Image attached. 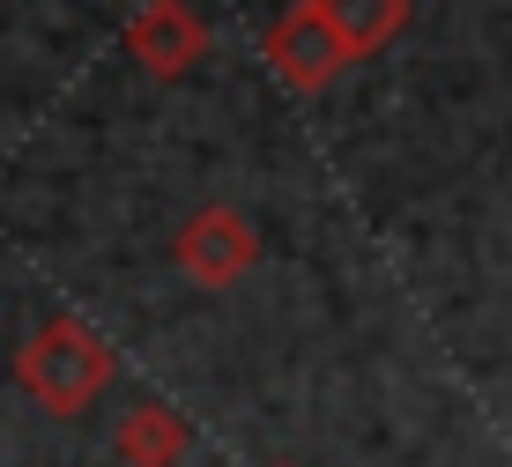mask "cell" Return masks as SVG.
<instances>
[{"instance_id":"obj_1","label":"cell","mask_w":512,"mask_h":467,"mask_svg":"<svg viewBox=\"0 0 512 467\" xmlns=\"http://www.w3.org/2000/svg\"><path fill=\"white\" fill-rule=\"evenodd\" d=\"M112 371H119L112 341H104L97 327H82V319H52V327H38L23 341V356H15L23 393L38 408H52V416H82V408L112 386Z\"/></svg>"},{"instance_id":"obj_4","label":"cell","mask_w":512,"mask_h":467,"mask_svg":"<svg viewBox=\"0 0 512 467\" xmlns=\"http://www.w3.org/2000/svg\"><path fill=\"white\" fill-rule=\"evenodd\" d=\"M127 52L149 67L156 82H179L186 67L208 52V30H201V15H193L186 0H149V8L127 23Z\"/></svg>"},{"instance_id":"obj_5","label":"cell","mask_w":512,"mask_h":467,"mask_svg":"<svg viewBox=\"0 0 512 467\" xmlns=\"http://www.w3.org/2000/svg\"><path fill=\"white\" fill-rule=\"evenodd\" d=\"M179 453H186V423L164 401H141L119 416V460L127 467H179Z\"/></svg>"},{"instance_id":"obj_2","label":"cell","mask_w":512,"mask_h":467,"mask_svg":"<svg viewBox=\"0 0 512 467\" xmlns=\"http://www.w3.org/2000/svg\"><path fill=\"white\" fill-rule=\"evenodd\" d=\"M253 253H260V238H253V223H245L231 201L193 208L186 230H179V267H186V282H201V290H231L245 267H253Z\"/></svg>"},{"instance_id":"obj_3","label":"cell","mask_w":512,"mask_h":467,"mask_svg":"<svg viewBox=\"0 0 512 467\" xmlns=\"http://www.w3.org/2000/svg\"><path fill=\"white\" fill-rule=\"evenodd\" d=\"M268 60H275V75L290 82V89H327L349 60H357V52H349V38L327 23L320 0H305V8H290L268 30Z\"/></svg>"},{"instance_id":"obj_6","label":"cell","mask_w":512,"mask_h":467,"mask_svg":"<svg viewBox=\"0 0 512 467\" xmlns=\"http://www.w3.org/2000/svg\"><path fill=\"white\" fill-rule=\"evenodd\" d=\"M320 8H327V23L349 38L357 60L364 52H386L401 30H409V0H320Z\"/></svg>"}]
</instances>
